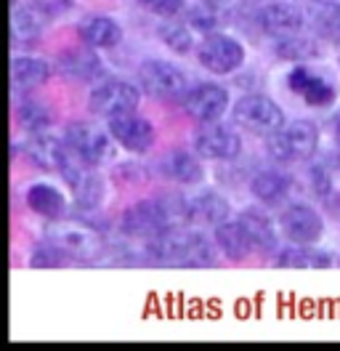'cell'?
<instances>
[{
	"instance_id": "1",
	"label": "cell",
	"mask_w": 340,
	"mask_h": 351,
	"mask_svg": "<svg viewBox=\"0 0 340 351\" xmlns=\"http://www.w3.org/2000/svg\"><path fill=\"white\" fill-rule=\"evenodd\" d=\"M147 256L157 266H175V269H202L215 263L212 242L186 226H170L151 237L147 245Z\"/></svg>"
},
{
	"instance_id": "2",
	"label": "cell",
	"mask_w": 340,
	"mask_h": 351,
	"mask_svg": "<svg viewBox=\"0 0 340 351\" xmlns=\"http://www.w3.org/2000/svg\"><path fill=\"white\" fill-rule=\"evenodd\" d=\"M42 234H45V240L59 245L64 253H66L69 261L90 263V261H99L106 253L104 234L96 226H90L85 221L69 219V216L48 221L45 229H42Z\"/></svg>"
},
{
	"instance_id": "3",
	"label": "cell",
	"mask_w": 340,
	"mask_h": 351,
	"mask_svg": "<svg viewBox=\"0 0 340 351\" xmlns=\"http://www.w3.org/2000/svg\"><path fill=\"white\" fill-rule=\"evenodd\" d=\"M319 131L311 120H290L266 136V149L279 162H303L317 154Z\"/></svg>"
},
{
	"instance_id": "4",
	"label": "cell",
	"mask_w": 340,
	"mask_h": 351,
	"mask_svg": "<svg viewBox=\"0 0 340 351\" xmlns=\"http://www.w3.org/2000/svg\"><path fill=\"white\" fill-rule=\"evenodd\" d=\"M90 168L93 165L85 162L83 157L66 144V154H64L59 173L66 181V186H69V192L75 197V205L80 210H96L101 205V199H104V181Z\"/></svg>"
},
{
	"instance_id": "5",
	"label": "cell",
	"mask_w": 340,
	"mask_h": 351,
	"mask_svg": "<svg viewBox=\"0 0 340 351\" xmlns=\"http://www.w3.org/2000/svg\"><path fill=\"white\" fill-rule=\"evenodd\" d=\"M287 88L306 107H314V110H327V107H332L338 101L335 80L324 69L308 66L306 62H298L287 72Z\"/></svg>"
},
{
	"instance_id": "6",
	"label": "cell",
	"mask_w": 340,
	"mask_h": 351,
	"mask_svg": "<svg viewBox=\"0 0 340 351\" xmlns=\"http://www.w3.org/2000/svg\"><path fill=\"white\" fill-rule=\"evenodd\" d=\"M232 117L239 128H245L247 133H258V136H269L287 123L282 107L263 93H247L239 101H234Z\"/></svg>"
},
{
	"instance_id": "7",
	"label": "cell",
	"mask_w": 340,
	"mask_h": 351,
	"mask_svg": "<svg viewBox=\"0 0 340 351\" xmlns=\"http://www.w3.org/2000/svg\"><path fill=\"white\" fill-rule=\"evenodd\" d=\"M197 62L212 75H232L245 64V45L226 32H205L194 48Z\"/></svg>"
},
{
	"instance_id": "8",
	"label": "cell",
	"mask_w": 340,
	"mask_h": 351,
	"mask_svg": "<svg viewBox=\"0 0 340 351\" xmlns=\"http://www.w3.org/2000/svg\"><path fill=\"white\" fill-rule=\"evenodd\" d=\"M138 80H141V86L147 90L149 96H154V99H160V101H173V104H178V101H184L186 99V93H189V80H186V75L178 69V66H173L170 62H162V59H149L141 64L138 69Z\"/></svg>"
},
{
	"instance_id": "9",
	"label": "cell",
	"mask_w": 340,
	"mask_h": 351,
	"mask_svg": "<svg viewBox=\"0 0 340 351\" xmlns=\"http://www.w3.org/2000/svg\"><path fill=\"white\" fill-rule=\"evenodd\" d=\"M64 141L83 157L85 162H90L93 168H104L114 160V138L104 128H96L90 123H72L64 131Z\"/></svg>"
},
{
	"instance_id": "10",
	"label": "cell",
	"mask_w": 340,
	"mask_h": 351,
	"mask_svg": "<svg viewBox=\"0 0 340 351\" xmlns=\"http://www.w3.org/2000/svg\"><path fill=\"white\" fill-rule=\"evenodd\" d=\"M138 88L130 86L127 80H104L101 86H96L88 96V110L99 117H120L127 112H136L138 107Z\"/></svg>"
},
{
	"instance_id": "11",
	"label": "cell",
	"mask_w": 340,
	"mask_h": 351,
	"mask_svg": "<svg viewBox=\"0 0 340 351\" xmlns=\"http://www.w3.org/2000/svg\"><path fill=\"white\" fill-rule=\"evenodd\" d=\"M279 232L290 242H319L324 234V219L314 205L293 202L279 213Z\"/></svg>"
},
{
	"instance_id": "12",
	"label": "cell",
	"mask_w": 340,
	"mask_h": 351,
	"mask_svg": "<svg viewBox=\"0 0 340 351\" xmlns=\"http://www.w3.org/2000/svg\"><path fill=\"white\" fill-rule=\"evenodd\" d=\"M194 152L205 160H236L242 152V136L221 123H202L194 133Z\"/></svg>"
},
{
	"instance_id": "13",
	"label": "cell",
	"mask_w": 340,
	"mask_h": 351,
	"mask_svg": "<svg viewBox=\"0 0 340 351\" xmlns=\"http://www.w3.org/2000/svg\"><path fill=\"white\" fill-rule=\"evenodd\" d=\"M255 19H258V27L271 38L295 35L306 29V11L298 3H287V0H271L260 5Z\"/></svg>"
},
{
	"instance_id": "14",
	"label": "cell",
	"mask_w": 340,
	"mask_h": 351,
	"mask_svg": "<svg viewBox=\"0 0 340 351\" xmlns=\"http://www.w3.org/2000/svg\"><path fill=\"white\" fill-rule=\"evenodd\" d=\"M181 104L186 114L194 117L197 123H218L229 110V90L218 83H199L189 88Z\"/></svg>"
},
{
	"instance_id": "15",
	"label": "cell",
	"mask_w": 340,
	"mask_h": 351,
	"mask_svg": "<svg viewBox=\"0 0 340 351\" xmlns=\"http://www.w3.org/2000/svg\"><path fill=\"white\" fill-rule=\"evenodd\" d=\"M109 133L117 141V147H123L133 154H144L154 147V125L147 117H138L136 112L112 117L109 120Z\"/></svg>"
},
{
	"instance_id": "16",
	"label": "cell",
	"mask_w": 340,
	"mask_h": 351,
	"mask_svg": "<svg viewBox=\"0 0 340 351\" xmlns=\"http://www.w3.org/2000/svg\"><path fill=\"white\" fill-rule=\"evenodd\" d=\"M51 19L53 16L45 8H40L38 3H29V0L14 3V8H11V40H14V45L38 40L45 32V27L51 24Z\"/></svg>"
},
{
	"instance_id": "17",
	"label": "cell",
	"mask_w": 340,
	"mask_h": 351,
	"mask_svg": "<svg viewBox=\"0 0 340 351\" xmlns=\"http://www.w3.org/2000/svg\"><path fill=\"white\" fill-rule=\"evenodd\" d=\"M56 64H59V75L69 77V80H77V83H90L93 77L101 75V59H99L96 48L85 43L59 53Z\"/></svg>"
},
{
	"instance_id": "18",
	"label": "cell",
	"mask_w": 340,
	"mask_h": 351,
	"mask_svg": "<svg viewBox=\"0 0 340 351\" xmlns=\"http://www.w3.org/2000/svg\"><path fill=\"white\" fill-rule=\"evenodd\" d=\"M335 263L332 253L317 247V242H290L276 253V266L279 269H330Z\"/></svg>"
},
{
	"instance_id": "19",
	"label": "cell",
	"mask_w": 340,
	"mask_h": 351,
	"mask_svg": "<svg viewBox=\"0 0 340 351\" xmlns=\"http://www.w3.org/2000/svg\"><path fill=\"white\" fill-rule=\"evenodd\" d=\"M160 171H162L165 178L175 181V184H184V186L199 184L202 176H205L202 162H199V154L189 152V149H175V152L165 154L160 160Z\"/></svg>"
},
{
	"instance_id": "20",
	"label": "cell",
	"mask_w": 340,
	"mask_h": 351,
	"mask_svg": "<svg viewBox=\"0 0 340 351\" xmlns=\"http://www.w3.org/2000/svg\"><path fill=\"white\" fill-rule=\"evenodd\" d=\"M212 240H215V247H218L226 258H232V261H242V258H247L255 250L253 240H250V234L245 232V226L239 223V219L218 223L215 232H212Z\"/></svg>"
},
{
	"instance_id": "21",
	"label": "cell",
	"mask_w": 340,
	"mask_h": 351,
	"mask_svg": "<svg viewBox=\"0 0 340 351\" xmlns=\"http://www.w3.org/2000/svg\"><path fill=\"white\" fill-rule=\"evenodd\" d=\"M24 202H27V208H29L32 213H38V216L45 221L64 219V216H66V197H64L56 186L42 184V181L32 184V186L27 189Z\"/></svg>"
},
{
	"instance_id": "22",
	"label": "cell",
	"mask_w": 340,
	"mask_h": 351,
	"mask_svg": "<svg viewBox=\"0 0 340 351\" xmlns=\"http://www.w3.org/2000/svg\"><path fill=\"white\" fill-rule=\"evenodd\" d=\"M80 40L90 48H117L123 43V27L112 16H88L80 24Z\"/></svg>"
},
{
	"instance_id": "23",
	"label": "cell",
	"mask_w": 340,
	"mask_h": 351,
	"mask_svg": "<svg viewBox=\"0 0 340 351\" xmlns=\"http://www.w3.org/2000/svg\"><path fill=\"white\" fill-rule=\"evenodd\" d=\"M239 223L250 234L255 250H260V253H276V226L274 221L269 219V213H263L260 208H245L239 213Z\"/></svg>"
},
{
	"instance_id": "24",
	"label": "cell",
	"mask_w": 340,
	"mask_h": 351,
	"mask_svg": "<svg viewBox=\"0 0 340 351\" xmlns=\"http://www.w3.org/2000/svg\"><path fill=\"white\" fill-rule=\"evenodd\" d=\"M51 77V64L38 56H14L11 59V83L14 90H35Z\"/></svg>"
},
{
	"instance_id": "25",
	"label": "cell",
	"mask_w": 340,
	"mask_h": 351,
	"mask_svg": "<svg viewBox=\"0 0 340 351\" xmlns=\"http://www.w3.org/2000/svg\"><path fill=\"white\" fill-rule=\"evenodd\" d=\"M293 178L282 171H263L250 181L255 199H260L263 205H282L293 192Z\"/></svg>"
},
{
	"instance_id": "26",
	"label": "cell",
	"mask_w": 340,
	"mask_h": 351,
	"mask_svg": "<svg viewBox=\"0 0 340 351\" xmlns=\"http://www.w3.org/2000/svg\"><path fill=\"white\" fill-rule=\"evenodd\" d=\"M232 216V205L215 192H202L189 199V223H208L218 226Z\"/></svg>"
},
{
	"instance_id": "27",
	"label": "cell",
	"mask_w": 340,
	"mask_h": 351,
	"mask_svg": "<svg viewBox=\"0 0 340 351\" xmlns=\"http://www.w3.org/2000/svg\"><path fill=\"white\" fill-rule=\"evenodd\" d=\"M27 154L38 168L59 173L64 154H66V141H56V138H51L45 133H35V138L27 144Z\"/></svg>"
},
{
	"instance_id": "28",
	"label": "cell",
	"mask_w": 340,
	"mask_h": 351,
	"mask_svg": "<svg viewBox=\"0 0 340 351\" xmlns=\"http://www.w3.org/2000/svg\"><path fill=\"white\" fill-rule=\"evenodd\" d=\"M274 53L279 59H287V62H308V59H317L319 56V40L314 35H306L295 32V35H282L274 38Z\"/></svg>"
},
{
	"instance_id": "29",
	"label": "cell",
	"mask_w": 340,
	"mask_h": 351,
	"mask_svg": "<svg viewBox=\"0 0 340 351\" xmlns=\"http://www.w3.org/2000/svg\"><path fill=\"white\" fill-rule=\"evenodd\" d=\"M16 120H19L21 128H27L29 133H45L53 123V114L42 101L24 99L19 104V110H16Z\"/></svg>"
},
{
	"instance_id": "30",
	"label": "cell",
	"mask_w": 340,
	"mask_h": 351,
	"mask_svg": "<svg viewBox=\"0 0 340 351\" xmlns=\"http://www.w3.org/2000/svg\"><path fill=\"white\" fill-rule=\"evenodd\" d=\"M314 29L321 40L340 45V5H319L314 14Z\"/></svg>"
},
{
	"instance_id": "31",
	"label": "cell",
	"mask_w": 340,
	"mask_h": 351,
	"mask_svg": "<svg viewBox=\"0 0 340 351\" xmlns=\"http://www.w3.org/2000/svg\"><path fill=\"white\" fill-rule=\"evenodd\" d=\"M160 38H162V43L168 45L170 51H175V53H191V48H197L194 43V38H191V27L189 24H165L162 29H160Z\"/></svg>"
},
{
	"instance_id": "32",
	"label": "cell",
	"mask_w": 340,
	"mask_h": 351,
	"mask_svg": "<svg viewBox=\"0 0 340 351\" xmlns=\"http://www.w3.org/2000/svg\"><path fill=\"white\" fill-rule=\"evenodd\" d=\"M64 263H69L66 253H64L59 245H53L51 240L42 237V242H38V245L32 247L29 266H35V269H53V266H64Z\"/></svg>"
},
{
	"instance_id": "33",
	"label": "cell",
	"mask_w": 340,
	"mask_h": 351,
	"mask_svg": "<svg viewBox=\"0 0 340 351\" xmlns=\"http://www.w3.org/2000/svg\"><path fill=\"white\" fill-rule=\"evenodd\" d=\"M184 19H186V24H189L191 29H199V32L205 35V32H212V29L221 24L223 16H221V11H218V8H212V5H208V3H202V0H199L197 5H191L189 11H186V16H184Z\"/></svg>"
},
{
	"instance_id": "34",
	"label": "cell",
	"mask_w": 340,
	"mask_h": 351,
	"mask_svg": "<svg viewBox=\"0 0 340 351\" xmlns=\"http://www.w3.org/2000/svg\"><path fill=\"white\" fill-rule=\"evenodd\" d=\"M308 178H311V189L314 195L321 199H327L332 195V173L327 165H311L308 168Z\"/></svg>"
},
{
	"instance_id": "35",
	"label": "cell",
	"mask_w": 340,
	"mask_h": 351,
	"mask_svg": "<svg viewBox=\"0 0 340 351\" xmlns=\"http://www.w3.org/2000/svg\"><path fill=\"white\" fill-rule=\"evenodd\" d=\"M138 5L147 8L149 14H157V16L170 19V16L181 14L186 8V0H138Z\"/></svg>"
},
{
	"instance_id": "36",
	"label": "cell",
	"mask_w": 340,
	"mask_h": 351,
	"mask_svg": "<svg viewBox=\"0 0 340 351\" xmlns=\"http://www.w3.org/2000/svg\"><path fill=\"white\" fill-rule=\"evenodd\" d=\"M14 3H19V0H14ZM29 3H38V5L45 8L51 16H59V14L72 8V0H29Z\"/></svg>"
},
{
	"instance_id": "37",
	"label": "cell",
	"mask_w": 340,
	"mask_h": 351,
	"mask_svg": "<svg viewBox=\"0 0 340 351\" xmlns=\"http://www.w3.org/2000/svg\"><path fill=\"white\" fill-rule=\"evenodd\" d=\"M332 136H335V144L340 147V112L335 114V120H332Z\"/></svg>"
},
{
	"instance_id": "38",
	"label": "cell",
	"mask_w": 340,
	"mask_h": 351,
	"mask_svg": "<svg viewBox=\"0 0 340 351\" xmlns=\"http://www.w3.org/2000/svg\"><path fill=\"white\" fill-rule=\"evenodd\" d=\"M202 3H208V5H212V8H218L221 14H223V8L229 5V0H202Z\"/></svg>"
},
{
	"instance_id": "39",
	"label": "cell",
	"mask_w": 340,
	"mask_h": 351,
	"mask_svg": "<svg viewBox=\"0 0 340 351\" xmlns=\"http://www.w3.org/2000/svg\"><path fill=\"white\" fill-rule=\"evenodd\" d=\"M317 5H340V0H314Z\"/></svg>"
}]
</instances>
